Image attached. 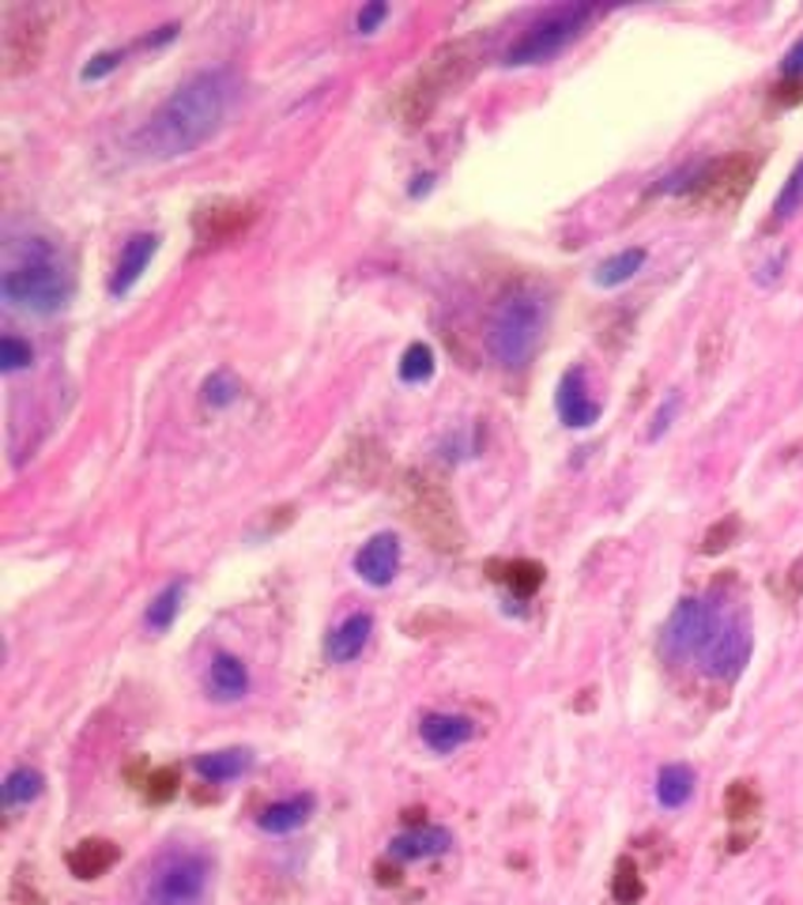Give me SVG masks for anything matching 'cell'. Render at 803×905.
Here are the masks:
<instances>
[{"label": "cell", "instance_id": "cell-1", "mask_svg": "<svg viewBox=\"0 0 803 905\" xmlns=\"http://www.w3.org/2000/svg\"><path fill=\"white\" fill-rule=\"evenodd\" d=\"M238 99V76L230 68H204L174 87L163 106L140 125L137 151L148 158H181L222 129L230 106Z\"/></svg>", "mask_w": 803, "mask_h": 905}, {"label": "cell", "instance_id": "cell-2", "mask_svg": "<svg viewBox=\"0 0 803 905\" xmlns=\"http://www.w3.org/2000/svg\"><path fill=\"white\" fill-rule=\"evenodd\" d=\"M73 291V268L50 238H27L8 253V265L0 272V298L12 309L50 317L68 306Z\"/></svg>", "mask_w": 803, "mask_h": 905}, {"label": "cell", "instance_id": "cell-3", "mask_svg": "<svg viewBox=\"0 0 803 905\" xmlns=\"http://www.w3.org/2000/svg\"><path fill=\"white\" fill-rule=\"evenodd\" d=\"M551 321V298L539 288H513L487 321V352L502 370H524L536 359Z\"/></svg>", "mask_w": 803, "mask_h": 905}, {"label": "cell", "instance_id": "cell-4", "mask_svg": "<svg viewBox=\"0 0 803 905\" xmlns=\"http://www.w3.org/2000/svg\"><path fill=\"white\" fill-rule=\"evenodd\" d=\"M216 861L196 845H170L140 871V905H212Z\"/></svg>", "mask_w": 803, "mask_h": 905}, {"label": "cell", "instance_id": "cell-5", "mask_svg": "<svg viewBox=\"0 0 803 905\" xmlns=\"http://www.w3.org/2000/svg\"><path fill=\"white\" fill-rule=\"evenodd\" d=\"M396 498H400V510L408 518V525L442 555H457L464 551L468 532L464 521L457 513V502L445 490V483L438 475L423 472V468H408L396 483Z\"/></svg>", "mask_w": 803, "mask_h": 905}, {"label": "cell", "instance_id": "cell-6", "mask_svg": "<svg viewBox=\"0 0 803 905\" xmlns=\"http://www.w3.org/2000/svg\"><path fill=\"white\" fill-rule=\"evenodd\" d=\"M754 174H759V163L751 155H743V151H736V155L702 158V163H690L683 170L667 174L657 186V193H675L687 196L698 208L728 212L747 196Z\"/></svg>", "mask_w": 803, "mask_h": 905}, {"label": "cell", "instance_id": "cell-7", "mask_svg": "<svg viewBox=\"0 0 803 905\" xmlns=\"http://www.w3.org/2000/svg\"><path fill=\"white\" fill-rule=\"evenodd\" d=\"M600 8L596 4H555L547 12H539L528 27L521 30V38L506 50L502 65L524 68V65H547L559 53H566L577 38L596 23Z\"/></svg>", "mask_w": 803, "mask_h": 905}, {"label": "cell", "instance_id": "cell-8", "mask_svg": "<svg viewBox=\"0 0 803 905\" xmlns=\"http://www.w3.org/2000/svg\"><path fill=\"white\" fill-rule=\"evenodd\" d=\"M53 20L58 15L50 8H4V15H0V73L8 79L35 73L50 50Z\"/></svg>", "mask_w": 803, "mask_h": 905}, {"label": "cell", "instance_id": "cell-9", "mask_svg": "<svg viewBox=\"0 0 803 905\" xmlns=\"http://www.w3.org/2000/svg\"><path fill=\"white\" fill-rule=\"evenodd\" d=\"M717 619H721V608L710 600L687 597L675 603V611L664 623V634H660V649H664L667 661H679V664L698 661L705 641H710L713 626H717Z\"/></svg>", "mask_w": 803, "mask_h": 905}, {"label": "cell", "instance_id": "cell-10", "mask_svg": "<svg viewBox=\"0 0 803 905\" xmlns=\"http://www.w3.org/2000/svg\"><path fill=\"white\" fill-rule=\"evenodd\" d=\"M747 661H751V630H747V623L739 615L721 611L717 626H713L710 641H705L702 657H698V668L721 683H731L743 676Z\"/></svg>", "mask_w": 803, "mask_h": 905}, {"label": "cell", "instance_id": "cell-11", "mask_svg": "<svg viewBox=\"0 0 803 905\" xmlns=\"http://www.w3.org/2000/svg\"><path fill=\"white\" fill-rule=\"evenodd\" d=\"M480 42H475L472 35L468 38H453V42H442L438 50L426 58V65L419 68V79H423L426 87H434V91L442 94H449V91H457V87H464L468 79H472V73L480 68Z\"/></svg>", "mask_w": 803, "mask_h": 905}, {"label": "cell", "instance_id": "cell-12", "mask_svg": "<svg viewBox=\"0 0 803 905\" xmlns=\"http://www.w3.org/2000/svg\"><path fill=\"white\" fill-rule=\"evenodd\" d=\"M257 204L242 201V196H216V201H204L201 208L193 212V230L201 242L219 245L230 242V238L245 234L253 224H257Z\"/></svg>", "mask_w": 803, "mask_h": 905}, {"label": "cell", "instance_id": "cell-13", "mask_svg": "<svg viewBox=\"0 0 803 905\" xmlns=\"http://www.w3.org/2000/svg\"><path fill=\"white\" fill-rule=\"evenodd\" d=\"M555 411L570 431H585L600 419V404L588 396V374L585 367H570L559 381V393H555Z\"/></svg>", "mask_w": 803, "mask_h": 905}, {"label": "cell", "instance_id": "cell-14", "mask_svg": "<svg viewBox=\"0 0 803 905\" xmlns=\"http://www.w3.org/2000/svg\"><path fill=\"white\" fill-rule=\"evenodd\" d=\"M396 570H400V539H396L393 532L370 536L359 547V555H355V574H359L366 585H373V589L393 585Z\"/></svg>", "mask_w": 803, "mask_h": 905}, {"label": "cell", "instance_id": "cell-15", "mask_svg": "<svg viewBox=\"0 0 803 905\" xmlns=\"http://www.w3.org/2000/svg\"><path fill=\"white\" fill-rule=\"evenodd\" d=\"M158 253V234H151V230H140V234H132L129 242L122 245V257H117L114 265V276H110V295L114 298H125L132 288L140 283V276L148 272L151 257Z\"/></svg>", "mask_w": 803, "mask_h": 905}, {"label": "cell", "instance_id": "cell-16", "mask_svg": "<svg viewBox=\"0 0 803 905\" xmlns=\"http://www.w3.org/2000/svg\"><path fill=\"white\" fill-rule=\"evenodd\" d=\"M419 736H423V743L431 751L453 754L464 748V743H472L475 721L464 717V713H426V717L419 721Z\"/></svg>", "mask_w": 803, "mask_h": 905}, {"label": "cell", "instance_id": "cell-17", "mask_svg": "<svg viewBox=\"0 0 803 905\" xmlns=\"http://www.w3.org/2000/svg\"><path fill=\"white\" fill-rule=\"evenodd\" d=\"M117 861H122V849H117L110 838H84V841H76L65 856L68 871H73L76 879H84V883L106 876Z\"/></svg>", "mask_w": 803, "mask_h": 905}, {"label": "cell", "instance_id": "cell-18", "mask_svg": "<svg viewBox=\"0 0 803 905\" xmlns=\"http://www.w3.org/2000/svg\"><path fill=\"white\" fill-rule=\"evenodd\" d=\"M370 634H373V615L370 611H355V615H347L344 623L324 638V657H329L332 664L355 661V657H362V649L370 646Z\"/></svg>", "mask_w": 803, "mask_h": 905}, {"label": "cell", "instance_id": "cell-19", "mask_svg": "<svg viewBox=\"0 0 803 905\" xmlns=\"http://www.w3.org/2000/svg\"><path fill=\"white\" fill-rule=\"evenodd\" d=\"M204 687L216 702H238V698L250 694V668L242 664V657L216 653L208 664V676H204Z\"/></svg>", "mask_w": 803, "mask_h": 905}, {"label": "cell", "instance_id": "cell-20", "mask_svg": "<svg viewBox=\"0 0 803 905\" xmlns=\"http://www.w3.org/2000/svg\"><path fill=\"white\" fill-rule=\"evenodd\" d=\"M449 845H453L449 830L416 827V830H404L400 838L388 841V856H396V861H431V856L449 853Z\"/></svg>", "mask_w": 803, "mask_h": 905}, {"label": "cell", "instance_id": "cell-21", "mask_svg": "<svg viewBox=\"0 0 803 905\" xmlns=\"http://www.w3.org/2000/svg\"><path fill=\"white\" fill-rule=\"evenodd\" d=\"M385 446H381L378 438H355L352 446L344 449V460H340V472L347 475L352 483H359V487H370L373 480H378L381 472H385Z\"/></svg>", "mask_w": 803, "mask_h": 905}, {"label": "cell", "instance_id": "cell-22", "mask_svg": "<svg viewBox=\"0 0 803 905\" xmlns=\"http://www.w3.org/2000/svg\"><path fill=\"white\" fill-rule=\"evenodd\" d=\"M317 800L314 792H302V796H288V800H276V804H268L265 812L257 815V827L265 833H291L298 827H306L309 815H314Z\"/></svg>", "mask_w": 803, "mask_h": 905}, {"label": "cell", "instance_id": "cell-23", "mask_svg": "<svg viewBox=\"0 0 803 905\" xmlns=\"http://www.w3.org/2000/svg\"><path fill=\"white\" fill-rule=\"evenodd\" d=\"M193 766H196V774H201L204 781H212V785L234 781V777H242L245 769L253 766V751H245V748L208 751V754H196Z\"/></svg>", "mask_w": 803, "mask_h": 905}, {"label": "cell", "instance_id": "cell-24", "mask_svg": "<svg viewBox=\"0 0 803 905\" xmlns=\"http://www.w3.org/2000/svg\"><path fill=\"white\" fill-rule=\"evenodd\" d=\"M646 260H649V253L641 250V245H630V250L611 253L608 260H600V265H596V272H592L596 288H623V283H630L634 276L646 268Z\"/></svg>", "mask_w": 803, "mask_h": 905}, {"label": "cell", "instance_id": "cell-25", "mask_svg": "<svg viewBox=\"0 0 803 905\" xmlns=\"http://www.w3.org/2000/svg\"><path fill=\"white\" fill-rule=\"evenodd\" d=\"M694 785H698V777L687 762H667V766L657 774V800L667 807V812H675V807H683L690 796H694Z\"/></svg>", "mask_w": 803, "mask_h": 905}, {"label": "cell", "instance_id": "cell-26", "mask_svg": "<svg viewBox=\"0 0 803 905\" xmlns=\"http://www.w3.org/2000/svg\"><path fill=\"white\" fill-rule=\"evenodd\" d=\"M181 600H186V582L163 585V589H158V597L151 600L148 615H144L148 630L151 634H166V630H170L174 619H178V611H181Z\"/></svg>", "mask_w": 803, "mask_h": 905}, {"label": "cell", "instance_id": "cell-27", "mask_svg": "<svg viewBox=\"0 0 803 905\" xmlns=\"http://www.w3.org/2000/svg\"><path fill=\"white\" fill-rule=\"evenodd\" d=\"M506 582V589L513 592L517 600H528L539 592V585H544L547 570L539 566V562L532 559H513V562H502V574H498Z\"/></svg>", "mask_w": 803, "mask_h": 905}, {"label": "cell", "instance_id": "cell-28", "mask_svg": "<svg viewBox=\"0 0 803 905\" xmlns=\"http://www.w3.org/2000/svg\"><path fill=\"white\" fill-rule=\"evenodd\" d=\"M42 774L38 769H30V766H15L12 774L4 777V804H8V812H15V807H27L30 800H38L42 796Z\"/></svg>", "mask_w": 803, "mask_h": 905}, {"label": "cell", "instance_id": "cell-29", "mask_svg": "<svg viewBox=\"0 0 803 905\" xmlns=\"http://www.w3.org/2000/svg\"><path fill=\"white\" fill-rule=\"evenodd\" d=\"M762 807V796H759V785L747 781V777H739V781H731L725 789V815L731 823H747L754 819Z\"/></svg>", "mask_w": 803, "mask_h": 905}, {"label": "cell", "instance_id": "cell-30", "mask_svg": "<svg viewBox=\"0 0 803 905\" xmlns=\"http://www.w3.org/2000/svg\"><path fill=\"white\" fill-rule=\"evenodd\" d=\"M803 208V158L796 166H792V174H789V181H785V189L777 193V201H774V212H769V224L766 227H781V224H789L792 216Z\"/></svg>", "mask_w": 803, "mask_h": 905}, {"label": "cell", "instance_id": "cell-31", "mask_svg": "<svg viewBox=\"0 0 803 905\" xmlns=\"http://www.w3.org/2000/svg\"><path fill=\"white\" fill-rule=\"evenodd\" d=\"M611 898H615L619 905H638L641 898H646V883H641V871L630 856H623V861L615 864V876H611Z\"/></svg>", "mask_w": 803, "mask_h": 905}, {"label": "cell", "instance_id": "cell-32", "mask_svg": "<svg viewBox=\"0 0 803 905\" xmlns=\"http://www.w3.org/2000/svg\"><path fill=\"white\" fill-rule=\"evenodd\" d=\"M140 789H144V800H148V804H166V800H174V796H178V789H181L178 766H155V769H148V777L140 781Z\"/></svg>", "mask_w": 803, "mask_h": 905}, {"label": "cell", "instance_id": "cell-33", "mask_svg": "<svg viewBox=\"0 0 803 905\" xmlns=\"http://www.w3.org/2000/svg\"><path fill=\"white\" fill-rule=\"evenodd\" d=\"M431 374H434V352H431V344L416 340V344H411L408 352L400 355V381H408V385H419V381H426Z\"/></svg>", "mask_w": 803, "mask_h": 905}, {"label": "cell", "instance_id": "cell-34", "mask_svg": "<svg viewBox=\"0 0 803 905\" xmlns=\"http://www.w3.org/2000/svg\"><path fill=\"white\" fill-rule=\"evenodd\" d=\"M238 396H242V385H238V378L227 374V370H216L201 388V400L208 404V408H230Z\"/></svg>", "mask_w": 803, "mask_h": 905}, {"label": "cell", "instance_id": "cell-35", "mask_svg": "<svg viewBox=\"0 0 803 905\" xmlns=\"http://www.w3.org/2000/svg\"><path fill=\"white\" fill-rule=\"evenodd\" d=\"M739 532H743V521H739L736 513H728V518L713 521L710 532L702 536V555H725L728 547L739 539Z\"/></svg>", "mask_w": 803, "mask_h": 905}, {"label": "cell", "instance_id": "cell-36", "mask_svg": "<svg viewBox=\"0 0 803 905\" xmlns=\"http://www.w3.org/2000/svg\"><path fill=\"white\" fill-rule=\"evenodd\" d=\"M30 362H35V347H30L27 340L8 332V336L0 340V370H4V374H20V370H27Z\"/></svg>", "mask_w": 803, "mask_h": 905}, {"label": "cell", "instance_id": "cell-37", "mask_svg": "<svg viewBox=\"0 0 803 905\" xmlns=\"http://www.w3.org/2000/svg\"><path fill=\"white\" fill-rule=\"evenodd\" d=\"M769 102H774L777 110H792L803 102V79H789L781 76L774 87H769Z\"/></svg>", "mask_w": 803, "mask_h": 905}, {"label": "cell", "instance_id": "cell-38", "mask_svg": "<svg viewBox=\"0 0 803 905\" xmlns=\"http://www.w3.org/2000/svg\"><path fill=\"white\" fill-rule=\"evenodd\" d=\"M125 61V50H106V53H94L91 61H87L84 65V73H79V79H87V84H91V79H102V76H110L114 73L117 65H122Z\"/></svg>", "mask_w": 803, "mask_h": 905}, {"label": "cell", "instance_id": "cell-39", "mask_svg": "<svg viewBox=\"0 0 803 905\" xmlns=\"http://www.w3.org/2000/svg\"><path fill=\"white\" fill-rule=\"evenodd\" d=\"M385 20H388V4H366L362 12L355 15V30H359V35H373Z\"/></svg>", "mask_w": 803, "mask_h": 905}, {"label": "cell", "instance_id": "cell-40", "mask_svg": "<svg viewBox=\"0 0 803 905\" xmlns=\"http://www.w3.org/2000/svg\"><path fill=\"white\" fill-rule=\"evenodd\" d=\"M781 597L785 603H796L803 597V555L796 562H792L789 570H785V582H781Z\"/></svg>", "mask_w": 803, "mask_h": 905}, {"label": "cell", "instance_id": "cell-41", "mask_svg": "<svg viewBox=\"0 0 803 905\" xmlns=\"http://www.w3.org/2000/svg\"><path fill=\"white\" fill-rule=\"evenodd\" d=\"M675 411H679V393H672V396H667V400H664V404H660V411H657V416H653V426H649V438H653V442H657V438H660V434H664V431H667V426H672V419H675Z\"/></svg>", "mask_w": 803, "mask_h": 905}, {"label": "cell", "instance_id": "cell-42", "mask_svg": "<svg viewBox=\"0 0 803 905\" xmlns=\"http://www.w3.org/2000/svg\"><path fill=\"white\" fill-rule=\"evenodd\" d=\"M781 76H789V79H803V38H796V42H792V50L785 53V61H781Z\"/></svg>", "mask_w": 803, "mask_h": 905}, {"label": "cell", "instance_id": "cell-43", "mask_svg": "<svg viewBox=\"0 0 803 905\" xmlns=\"http://www.w3.org/2000/svg\"><path fill=\"white\" fill-rule=\"evenodd\" d=\"M8 905H46L42 894L35 891V887H27L23 879H15L12 891H8Z\"/></svg>", "mask_w": 803, "mask_h": 905}, {"label": "cell", "instance_id": "cell-44", "mask_svg": "<svg viewBox=\"0 0 803 905\" xmlns=\"http://www.w3.org/2000/svg\"><path fill=\"white\" fill-rule=\"evenodd\" d=\"M178 30H181L178 23H166V27H158L155 35H148V38H144V42H140V46H148V50H155V46H166V42H174V38H178Z\"/></svg>", "mask_w": 803, "mask_h": 905}, {"label": "cell", "instance_id": "cell-45", "mask_svg": "<svg viewBox=\"0 0 803 905\" xmlns=\"http://www.w3.org/2000/svg\"><path fill=\"white\" fill-rule=\"evenodd\" d=\"M431 174H423V178H416V186H411V196H419V193H426V189H431Z\"/></svg>", "mask_w": 803, "mask_h": 905}]
</instances>
